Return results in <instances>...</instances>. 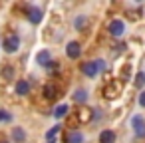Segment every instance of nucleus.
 <instances>
[{
    "instance_id": "f257e3e1",
    "label": "nucleus",
    "mask_w": 145,
    "mask_h": 143,
    "mask_svg": "<svg viewBox=\"0 0 145 143\" xmlns=\"http://www.w3.org/2000/svg\"><path fill=\"white\" fill-rule=\"evenodd\" d=\"M131 127H133V133H135L137 139L145 137V119H143V115H133Z\"/></svg>"
},
{
    "instance_id": "f03ea898",
    "label": "nucleus",
    "mask_w": 145,
    "mask_h": 143,
    "mask_svg": "<svg viewBox=\"0 0 145 143\" xmlns=\"http://www.w3.org/2000/svg\"><path fill=\"white\" fill-rule=\"evenodd\" d=\"M18 48H20V38H18V34H8V36L4 38V50H6L8 54H14V52H18Z\"/></svg>"
},
{
    "instance_id": "7ed1b4c3",
    "label": "nucleus",
    "mask_w": 145,
    "mask_h": 143,
    "mask_svg": "<svg viewBox=\"0 0 145 143\" xmlns=\"http://www.w3.org/2000/svg\"><path fill=\"white\" fill-rule=\"evenodd\" d=\"M123 32H125V24H123V20L113 18V20L109 22V34H111L113 38H119V36H123Z\"/></svg>"
},
{
    "instance_id": "20e7f679",
    "label": "nucleus",
    "mask_w": 145,
    "mask_h": 143,
    "mask_svg": "<svg viewBox=\"0 0 145 143\" xmlns=\"http://www.w3.org/2000/svg\"><path fill=\"white\" fill-rule=\"evenodd\" d=\"M119 93H121V84H119V82H115V84L109 82V84L103 87V95H105L107 99H113V97H117Z\"/></svg>"
},
{
    "instance_id": "39448f33",
    "label": "nucleus",
    "mask_w": 145,
    "mask_h": 143,
    "mask_svg": "<svg viewBox=\"0 0 145 143\" xmlns=\"http://www.w3.org/2000/svg\"><path fill=\"white\" fill-rule=\"evenodd\" d=\"M66 54H68L70 60H78V58L82 56V46H80V42L72 40V42L66 46Z\"/></svg>"
},
{
    "instance_id": "423d86ee",
    "label": "nucleus",
    "mask_w": 145,
    "mask_h": 143,
    "mask_svg": "<svg viewBox=\"0 0 145 143\" xmlns=\"http://www.w3.org/2000/svg\"><path fill=\"white\" fill-rule=\"evenodd\" d=\"M50 62H52V54H50V50H40V52L36 54V64H38V66L48 68Z\"/></svg>"
},
{
    "instance_id": "0eeeda50",
    "label": "nucleus",
    "mask_w": 145,
    "mask_h": 143,
    "mask_svg": "<svg viewBox=\"0 0 145 143\" xmlns=\"http://www.w3.org/2000/svg\"><path fill=\"white\" fill-rule=\"evenodd\" d=\"M80 70H82V74H84V76H88V78H95V76H97L95 60H93V62H84V64L80 66Z\"/></svg>"
},
{
    "instance_id": "6e6552de",
    "label": "nucleus",
    "mask_w": 145,
    "mask_h": 143,
    "mask_svg": "<svg viewBox=\"0 0 145 143\" xmlns=\"http://www.w3.org/2000/svg\"><path fill=\"white\" fill-rule=\"evenodd\" d=\"M91 117H93V109H89V107H80V111L76 113V119L82 123H89Z\"/></svg>"
},
{
    "instance_id": "1a4fd4ad",
    "label": "nucleus",
    "mask_w": 145,
    "mask_h": 143,
    "mask_svg": "<svg viewBox=\"0 0 145 143\" xmlns=\"http://www.w3.org/2000/svg\"><path fill=\"white\" fill-rule=\"evenodd\" d=\"M84 141H86V137L80 131H68L64 135V143H84Z\"/></svg>"
},
{
    "instance_id": "9d476101",
    "label": "nucleus",
    "mask_w": 145,
    "mask_h": 143,
    "mask_svg": "<svg viewBox=\"0 0 145 143\" xmlns=\"http://www.w3.org/2000/svg\"><path fill=\"white\" fill-rule=\"evenodd\" d=\"M28 20H30L32 24H40V22H42V10L36 8V6H30V8H28Z\"/></svg>"
},
{
    "instance_id": "9b49d317",
    "label": "nucleus",
    "mask_w": 145,
    "mask_h": 143,
    "mask_svg": "<svg viewBox=\"0 0 145 143\" xmlns=\"http://www.w3.org/2000/svg\"><path fill=\"white\" fill-rule=\"evenodd\" d=\"M44 97L50 99V101H54V99L58 97V87H56L54 84H46V86H44Z\"/></svg>"
},
{
    "instance_id": "f8f14e48",
    "label": "nucleus",
    "mask_w": 145,
    "mask_h": 143,
    "mask_svg": "<svg viewBox=\"0 0 145 143\" xmlns=\"http://www.w3.org/2000/svg\"><path fill=\"white\" fill-rule=\"evenodd\" d=\"M68 113H70V105H68V103H60V105L54 109V117H56V119H64V117H68Z\"/></svg>"
},
{
    "instance_id": "ddd939ff",
    "label": "nucleus",
    "mask_w": 145,
    "mask_h": 143,
    "mask_svg": "<svg viewBox=\"0 0 145 143\" xmlns=\"http://www.w3.org/2000/svg\"><path fill=\"white\" fill-rule=\"evenodd\" d=\"M99 143H115V133L111 129H103L99 133Z\"/></svg>"
},
{
    "instance_id": "4468645a",
    "label": "nucleus",
    "mask_w": 145,
    "mask_h": 143,
    "mask_svg": "<svg viewBox=\"0 0 145 143\" xmlns=\"http://www.w3.org/2000/svg\"><path fill=\"white\" fill-rule=\"evenodd\" d=\"M28 91H30V84L26 80H18V84H16V95H28Z\"/></svg>"
},
{
    "instance_id": "2eb2a0df",
    "label": "nucleus",
    "mask_w": 145,
    "mask_h": 143,
    "mask_svg": "<svg viewBox=\"0 0 145 143\" xmlns=\"http://www.w3.org/2000/svg\"><path fill=\"white\" fill-rule=\"evenodd\" d=\"M12 139H14L16 143H24V141H26V131H24L22 127H14V129H12Z\"/></svg>"
},
{
    "instance_id": "dca6fc26",
    "label": "nucleus",
    "mask_w": 145,
    "mask_h": 143,
    "mask_svg": "<svg viewBox=\"0 0 145 143\" xmlns=\"http://www.w3.org/2000/svg\"><path fill=\"white\" fill-rule=\"evenodd\" d=\"M74 101L76 103H86L88 101V91L86 89H76L74 91Z\"/></svg>"
},
{
    "instance_id": "f3484780",
    "label": "nucleus",
    "mask_w": 145,
    "mask_h": 143,
    "mask_svg": "<svg viewBox=\"0 0 145 143\" xmlns=\"http://www.w3.org/2000/svg\"><path fill=\"white\" fill-rule=\"evenodd\" d=\"M74 26H76V30H84L88 26V16H78L76 22H74Z\"/></svg>"
},
{
    "instance_id": "a211bd4d",
    "label": "nucleus",
    "mask_w": 145,
    "mask_h": 143,
    "mask_svg": "<svg viewBox=\"0 0 145 143\" xmlns=\"http://www.w3.org/2000/svg\"><path fill=\"white\" fill-rule=\"evenodd\" d=\"M60 129H62V125H54L52 129H48V131H46V139H48V141H50V139H56V135L60 133Z\"/></svg>"
},
{
    "instance_id": "6ab92c4d",
    "label": "nucleus",
    "mask_w": 145,
    "mask_h": 143,
    "mask_svg": "<svg viewBox=\"0 0 145 143\" xmlns=\"http://www.w3.org/2000/svg\"><path fill=\"white\" fill-rule=\"evenodd\" d=\"M133 84H135V87H143V86H145V72H137Z\"/></svg>"
},
{
    "instance_id": "aec40b11",
    "label": "nucleus",
    "mask_w": 145,
    "mask_h": 143,
    "mask_svg": "<svg viewBox=\"0 0 145 143\" xmlns=\"http://www.w3.org/2000/svg\"><path fill=\"white\" fill-rule=\"evenodd\" d=\"M2 78H4V80H12V78H14L12 66H4V68H2Z\"/></svg>"
},
{
    "instance_id": "412c9836",
    "label": "nucleus",
    "mask_w": 145,
    "mask_h": 143,
    "mask_svg": "<svg viewBox=\"0 0 145 143\" xmlns=\"http://www.w3.org/2000/svg\"><path fill=\"white\" fill-rule=\"evenodd\" d=\"M8 121H12V113L6 109H0V123H8Z\"/></svg>"
},
{
    "instance_id": "4be33fe9",
    "label": "nucleus",
    "mask_w": 145,
    "mask_h": 143,
    "mask_svg": "<svg viewBox=\"0 0 145 143\" xmlns=\"http://www.w3.org/2000/svg\"><path fill=\"white\" fill-rule=\"evenodd\" d=\"M95 68H97V74H101L105 70V62L103 60H95Z\"/></svg>"
},
{
    "instance_id": "5701e85b",
    "label": "nucleus",
    "mask_w": 145,
    "mask_h": 143,
    "mask_svg": "<svg viewBox=\"0 0 145 143\" xmlns=\"http://www.w3.org/2000/svg\"><path fill=\"white\" fill-rule=\"evenodd\" d=\"M139 105H141V107H145V91H141V93H139Z\"/></svg>"
},
{
    "instance_id": "b1692460",
    "label": "nucleus",
    "mask_w": 145,
    "mask_h": 143,
    "mask_svg": "<svg viewBox=\"0 0 145 143\" xmlns=\"http://www.w3.org/2000/svg\"><path fill=\"white\" fill-rule=\"evenodd\" d=\"M48 143H56V139H50V141H48Z\"/></svg>"
},
{
    "instance_id": "393cba45",
    "label": "nucleus",
    "mask_w": 145,
    "mask_h": 143,
    "mask_svg": "<svg viewBox=\"0 0 145 143\" xmlns=\"http://www.w3.org/2000/svg\"><path fill=\"white\" fill-rule=\"evenodd\" d=\"M0 143H8V141H0Z\"/></svg>"
}]
</instances>
